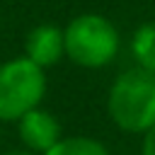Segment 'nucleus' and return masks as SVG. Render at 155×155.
Here are the masks:
<instances>
[{"label": "nucleus", "instance_id": "1", "mask_svg": "<svg viewBox=\"0 0 155 155\" xmlns=\"http://www.w3.org/2000/svg\"><path fill=\"white\" fill-rule=\"evenodd\" d=\"M107 114L124 133H148L155 126V73L138 65L119 73L107 92Z\"/></svg>", "mask_w": 155, "mask_h": 155}, {"label": "nucleus", "instance_id": "2", "mask_svg": "<svg viewBox=\"0 0 155 155\" xmlns=\"http://www.w3.org/2000/svg\"><path fill=\"white\" fill-rule=\"evenodd\" d=\"M65 58L78 68H107L121 48L119 29L111 19L97 12H82L63 27Z\"/></svg>", "mask_w": 155, "mask_h": 155}, {"label": "nucleus", "instance_id": "3", "mask_svg": "<svg viewBox=\"0 0 155 155\" xmlns=\"http://www.w3.org/2000/svg\"><path fill=\"white\" fill-rule=\"evenodd\" d=\"M48 90L46 70L24 56L0 63V124H17L27 111L41 107Z\"/></svg>", "mask_w": 155, "mask_h": 155}, {"label": "nucleus", "instance_id": "4", "mask_svg": "<svg viewBox=\"0 0 155 155\" xmlns=\"http://www.w3.org/2000/svg\"><path fill=\"white\" fill-rule=\"evenodd\" d=\"M15 126H17V136H19L22 148H27L36 155H44L63 138L61 121L53 116V111H48L44 107L27 111Z\"/></svg>", "mask_w": 155, "mask_h": 155}, {"label": "nucleus", "instance_id": "5", "mask_svg": "<svg viewBox=\"0 0 155 155\" xmlns=\"http://www.w3.org/2000/svg\"><path fill=\"white\" fill-rule=\"evenodd\" d=\"M22 56L44 70L61 63L65 58L63 27H58L53 22H41L36 27H31L24 36V53Z\"/></svg>", "mask_w": 155, "mask_h": 155}, {"label": "nucleus", "instance_id": "6", "mask_svg": "<svg viewBox=\"0 0 155 155\" xmlns=\"http://www.w3.org/2000/svg\"><path fill=\"white\" fill-rule=\"evenodd\" d=\"M131 53L138 68L155 73V22H145L133 31Z\"/></svg>", "mask_w": 155, "mask_h": 155}, {"label": "nucleus", "instance_id": "7", "mask_svg": "<svg viewBox=\"0 0 155 155\" xmlns=\"http://www.w3.org/2000/svg\"><path fill=\"white\" fill-rule=\"evenodd\" d=\"M44 155H111L109 148L92 136H63Z\"/></svg>", "mask_w": 155, "mask_h": 155}, {"label": "nucleus", "instance_id": "8", "mask_svg": "<svg viewBox=\"0 0 155 155\" xmlns=\"http://www.w3.org/2000/svg\"><path fill=\"white\" fill-rule=\"evenodd\" d=\"M140 155H155V126L143 133V143H140Z\"/></svg>", "mask_w": 155, "mask_h": 155}, {"label": "nucleus", "instance_id": "9", "mask_svg": "<svg viewBox=\"0 0 155 155\" xmlns=\"http://www.w3.org/2000/svg\"><path fill=\"white\" fill-rule=\"evenodd\" d=\"M0 155H36V153H31V150H27V148L17 145V148H7V150H2Z\"/></svg>", "mask_w": 155, "mask_h": 155}, {"label": "nucleus", "instance_id": "10", "mask_svg": "<svg viewBox=\"0 0 155 155\" xmlns=\"http://www.w3.org/2000/svg\"><path fill=\"white\" fill-rule=\"evenodd\" d=\"M5 2H10V0H5Z\"/></svg>", "mask_w": 155, "mask_h": 155}]
</instances>
